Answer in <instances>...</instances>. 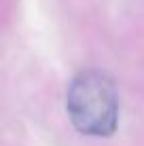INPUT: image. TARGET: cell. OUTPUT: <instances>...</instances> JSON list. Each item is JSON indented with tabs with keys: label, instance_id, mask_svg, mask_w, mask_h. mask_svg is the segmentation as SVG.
I'll return each instance as SVG.
<instances>
[{
	"label": "cell",
	"instance_id": "6da1fadb",
	"mask_svg": "<svg viewBox=\"0 0 144 146\" xmlns=\"http://www.w3.org/2000/svg\"><path fill=\"white\" fill-rule=\"evenodd\" d=\"M66 112L76 131L108 138L119 123V93L115 80L102 70H83L66 93Z\"/></svg>",
	"mask_w": 144,
	"mask_h": 146
}]
</instances>
